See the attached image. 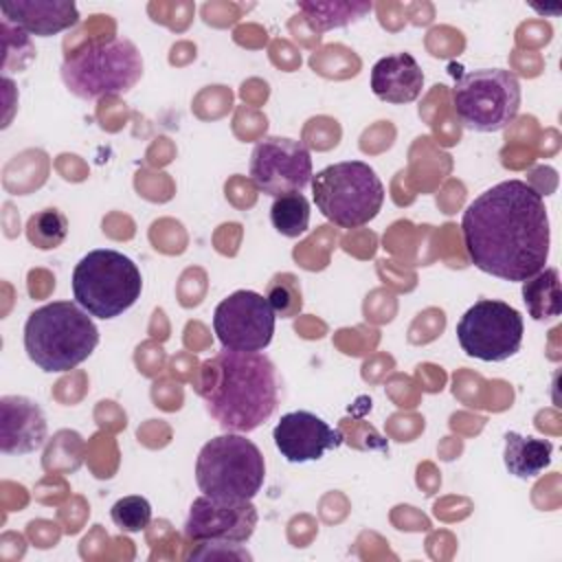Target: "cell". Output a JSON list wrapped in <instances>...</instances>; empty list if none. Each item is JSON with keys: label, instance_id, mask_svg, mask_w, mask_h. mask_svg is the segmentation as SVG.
Instances as JSON below:
<instances>
[{"label": "cell", "instance_id": "obj_6", "mask_svg": "<svg viewBox=\"0 0 562 562\" xmlns=\"http://www.w3.org/2000/svg\"><path fill=\"white\" fill-rule=\"evenodd\" d=\"M263 481V454L241 432L213 437L198 452L195 483L206 496L252 501Z\"/></svg>", "mask_w": 562, "mask_h": 562}, {"label": "cell", "instance_id": "obj_14", "mask_svg": "<svg viewBox=\"0 0 562 562\" xmlns=\"http://www.w3.org/2000/svg\"><path fill=\"white\" fill-rule=\"evenodd\" d=\"M46 417L37 402L24 395L0 397V450L29 454L46 441Z\"/></svg>", "mask_w": 562, "mask_h": 562}, {"label": "cell", "instance_id": "obj_5", "mask_svg": "<svg viewBox=\"0 0 562 562\" xmlns=\"http://www.w3.org/2000/svg\"><path fill=\"white\" fill-rule=\"evenodd\" d=\"M138 266L112 248L90 250L72 270V296L90 316L116 318L140 296Z\"/></svg>", "mask_w": 562, "mask_h": 562}, {"label": "cell", "instance_id": "obj_7", "mask_svg": "<svg viewBox=\"0 0 562 562\" xmlns=\"http://www.w3.org/2000/svg\"><path fill=\"white\" fill-rule=\"evenodd\" d=\"M316 209L340 228L369 224L382 209L384 187L373 167L362 160H342L312 176Z\"/></svg>", "mask_w": 562, "mask_h": 562}, {"label": "cell", "instance_id": "obj_1", "mask_svg": "<svg viewBox=\"0 0 562 562\" xmlns=\"http://www.w3.org/2000/svg\"><path fill=\"white\" fill-rule=\"evenodd\" d=\"M470 261L503 281H527L549 259V215L542 195L522 180H503L474 198L461 217Z\"/></svg>", "mask_w": 562, "mask_h": 562}, {"label": "cell", "instance_id": "obj_12", "mask_svg": "<svg viewBox=\"0 0 562 562\" xmlns=\"http://www.w3.org/2000/svg\"><path fill=\"white\" fill-rule=\"evenodd\" d=\"M257 527V507L241 498L198 496L184 520V536L202 544H241Z\"/></svg>", "mask_w": 562, "mask_h": 562}, {"label": "cell", "instance_id": "obj_11", "mask_svg": "<svg viewBox=\"0 0 562 562\" xmlns=\"http://www.w3.org/2000/svg\"><path fill=\"white\" fill-rule=\"evenodd\" d=\"M312 156L305 143L285 136H266L252 147L250 180L272 195L301 193L312 182Z\"/></svg>", "mask_w": 562, "mask_h": 562}, {"label": "cell", "instance_id": "obj_20", "mask_svg": "<svg viewBox=\"0 0 562 562\" xmlns=\"http://www.w3.org/2000/svg\"><path fill=\"white\" fill-rule=\"evenodd\" d=\"M270 222L283 237H299L310 226V202L303 193H285L274 198Z\"/></svg>", "mask_w": 562, "mask_h": 562}, {"label": "cell", "instance_id": "obj_8", "mask_svg": "<svg viewBox=\"0 0 562 562\" xmlns=\"http://www.w3.org/2000/svg\"><path fill=\"white\" fill-rule=\"evenodd\" d=\"M452 108L463 127L481 134L505 130L520 110V81L505 68H479L452 86Z\"/></svg>", "mask_w": 562, "mask_h": 562}, {"label": "cell", "instance_id": "obj_21", "mask_svg": "<svg viewBox=\"0 0 562 562\" xmlns=\"http://www.w3.org/2000/svg\"><path fill=\"white\" fill-rule=\"evenodd\" d=\"M68 235V220L57 209H42L26 222V239L40 250H53L64 244Z\"/></svg>", "mask_w": 562, "mask_h": 562}, {"label": "cell", "instance_id": "obj_9", "mask_svg": "<svg viewBox=\"0 0 562 562\" xmlns=\"http://www.w3.org/2000/svg\"><path fill=\"white\" fill-rule=\"evenodd\" d=\"M525 323L516 307L496 299H481L457 323L461 349L483 362H503L518 353Z\"/></svg>", "mask_w": 562, "mask_h": 562}, {"label": "cell", "instance_id": "obj_10", "mask_svg": "<svg viewBox=\"0 0 562 562\" xmlns=\"http://www.w3.org/2000/svg\"><path fill=\"white\" fill-rule=\"evenodd\" d=\"M277 314L268 299L252 290H237L213 312V329L224 349L263 351L274 336Z\"/></svg>", "mask_w": 562, "mask_h": 562}, {"label": "cell", "instance_id": "obj_19", "mask_svg": "<svg viewBox=\"0 0 562 562\" xmlns=\"http://www.w3.org/2000/svg\"><path fill=\"white\" fill-rule=\"evenodd\" d=\"M522 301L533 321L558 318L562 312L560 277L555 268H542L527 281H522Z\"/></svg>", "mask_w": 562, "mask_h": 562}, {"label": "cell", "instance_id": "obj_15", "mask_svg": "<svg viewBox=\"0 0 562 562\" xmlns=\"http://www.w3.org/2000/svg\"><path fill=\"white\" fill-rule=\"evenodd\" d=\"M0 11L4 22L37 37L61 33L79 22L72 0H9L0 4Z\"/></svg>", "mask_w": 562, "mask_h": 562}, {"label": "cell", "instance_id": "obj_13", "mask_svg": "<svg viewBox=\"0 0 562 562\" xmlns=\"http://www.w3.org/2000/svg\"><path fill=\"white\" fill-rule=\"evenodd\" d=\"M272 439L285 461L307 463L318 461L327 450L338 448L342 443V432L310 411H292L281 415L272 430Z\"/></svg>", "mask_w": 562, "mask_h": 562}, {"label": "cell", "instance_id": "obj_3", "mask_svg": "<svg viewBox=\"0 0 562 562\" xmlns=\"http://www.w3.org/2000/svg\"><path fill=\"white\" fill-rule=\"evenodd\" d=\"M99 329L72 301H53L33 310L24 323V351L46 373H64L90 358Z\"/></svg>", "mask_w": 562, "mask_h": 562}, {"label": "cell", "instance_id": "obj_17", "mask_svg": "<svg viewBox=\"0 0 562 562\" xmlns=\"http://www.w3.org/2000/svg\"><path fill=\"white\" fill-rule=\"evenodd\" d=\"M553 443L549 439L525 437L520 432H505V450L503 461L509 474L516 479H533L544 472L551 463Z\"/></svg>", "mask_w": 562, "mask_h": 562}, {"label": "cell", "instance_id": "obj_4", "mask_svg": "<svg viewBox=\"0 0 562 562\" xmlns=\"http://www.w3.org/2000/svg\"><path fill=\"white\" fill-rule=\"evenodd\" d=\"M140 77L143 57L136 44L125 37L86 44L68 53L61 64L64 86L83 101L125 94Z\"/></svg>", "mask_w": 562, "mask_h": 562}, {"label": "cell", "instance_id": "obj_18", "mask_svg": "<svg viewBox=\"0 0 562 562\" xmlns=\"http://www.w3.org/2000/svg\"><path fill=\"white\" fill-rule=\"evenodd\" d=\"M373 9L367 0H312L299 2V11L305 15L307 24L316 33H325L331 29H345L358 20H362Z\"/></svg>", "mask_w": 562, "mask_h": 562}, {"label": "cell", "instance_id": "obj_23", "mask_svg": "<svg viewBox=\"0 0 562 562\" xmlns=\"http://www.w3.org/2000/svg\"><path fill=\"white\" fill-rule=\"evenodd\" d=\"M270 307L274 310L277 316L281 318H292L296 312H301L303 299H301V288L294 274H277L268 283V294H266Z\"/></svg>", "mask_w": 562, "mask_h": 562}, {"label": "cell", "instance_id": "obj_22", "mask_svg": "<svg viewBox=\"0 0 562 562\" xmlns=\"http://www.w3.org/2000/svg\"><path fill=\"white\" fill-rule=\"evenodd\" d=\"M112 522L125 533L143 531L151 520V505L145 496H123L110 509Z\"/></svg>", "mask_w": 562, "mask_h": 562}, {"label": "cell", "instance_id": "obj_16", "mask_svg": "<svg viewBox=\"0 0 562 562\" xmlns=\"http://www.w3.org/2000/svg\"><path fill=\"white\" fill-rule=\"evenodd\" d=\"M424 70L411 53H393L371 68V90L384 103H411L422 94Z\"/></svg>", "mask_w": 562, "mask_h": 562}, {"label": "cell", "instance_id": "obj_2", "mask_svg": "<svg viewBox=\"0 0 562 562\" xmlns=\"http://www.w3.org/2000/svg\"><path fill=\"white\" fill-rule=\"evenodd\" d=\"M195 391L226 432L259 428L272 417L279 402L277 369L259 351L224 349L204 360Z\"/></svg>", "mask_w": 562, "mask_h": 562}]
</instances>
